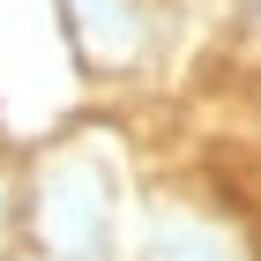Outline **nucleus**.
Returning <instances> with one entry per match:
<instances>
[{
    "label": "nucleus",
    "instance_id": "obj_4",
    "mask_svg": "<svg viewBox=\"0 0 261 261\" xmlns=\"http://www.w3.org/2000/svg\"><path fill=\"white\" fill-rule=\"evenodd\" d=\"M15 164H0V261H15Z\"/></svg>",
    "mask_w": 261,
    "mask_h": 261
},
{
    "label": "nucleus",
    "instance_id": "obj_2",
    "mask_svg": "<svg viewBox=\"0 0 261 261\" xmlns=\"http://www.w3.org/2000/svg\"><path fill=\"white\" fill-rule=\"evenodd\" d=\"M127 261H261V201H239L231 187L157 179L135 201Z\"/></svg>",
    "mask_w": 261,
    "mask_h": 261
},
{
    "label": "nucleus",
    "instance_id": "obj_1",
    "mask_svg": "<svg viewBox=\"0 0 261 261\" xmlns=\"http://www.w3.org/2000/svg\"><path fill=\"white\" fill-rule=\"evenodd\" d=\"M135 172L105 127H67L15 164V246L22 261H127Z\"/></svg>",
    "mask_w": 261,
    "mask_h": 261
},
{
    "label": "nucleus",
    "instance_id": "obj_5",
    "mask_svg": "<svg viewBox=\"0 0 261 261\" xmlns=\"http://www.w3.org/2000/svg\"><path fill=\"white\" fill-rule=\"evenodd\" d=\"M239 22H246V30L261 38V0H239Z\"/></svg>",
    "mask_w": 261,
    "mask_h": 261
},
{
    "label": "nucleus",
    "instance_id": "obj_3",
    "mask_svg": "<svg viewBox=\"0 0 261 261\" xmlns=\"http://www.w3.org/2000/svg\"><path fill=\"white\" fill-rule=\"evenodd\" d=\"M53 15L97 82H135L164 45V0H53Z\"/></svg>",
    "mask_w": 261,
    "mask_h": 261
},
{
    "label": "nucleus",
    "instance_id": "obj_6",
    "mask_svg": "<svg viewBox=\"0 0 261 261\" xmlns=\"http://www.w3.org/2000/svg\"><path fill=\"white\" fill-rule=\"evenodd\" d=\"M15 261H22V254H15Z\"/></svg>",
    "mask_w": 261,
    "mask_h": 261
}]
</instances>
